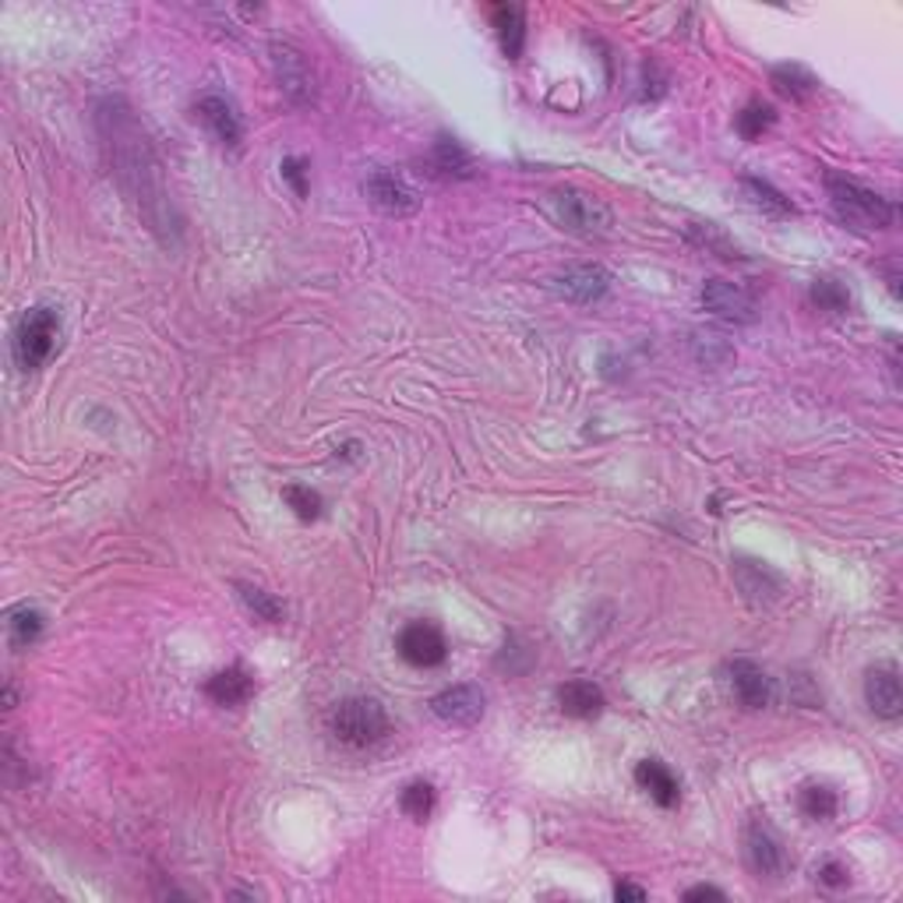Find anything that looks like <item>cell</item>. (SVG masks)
Segmentation results:
<instances>
[{
    "label": "cell",
    "instance_id": "obj_1",
    "mask_svg": "<svg viewBox=\"0 0 903 903\" xmlns=\"http://www.w3.org/2000/svg\"><path fill=\"white\" fill-rule=\"evenodd\" d=\"M96 131L103 142L110 174L124 198L135 205L138 220L156 233L163 247L180 244V215L174 205L170 183H166L163 163L148 142L145 127L138 124L135 110L124 99H103L96 107Z\"/></svg>",
    "mask_w": 903,
    "mask_h": 903
},
{
    "label": "cell",
    "instance_id": "obj_2",
    "mask_svg": "<svg viewBox=\"0 0 903 903\" xmlns=\"http://www.w3.org/2000/svg\"><path fill=\"white\" fill-rule=\"evenodd\" d=\"M826 191H829V202H833L836 215H840L847 226L872 233V230H885L893 223V205L858 180H850L844 174H829Z\"/></svg>",
    "mask_w": 903,
    "mask_h": 903
},
{
    "label": "cell",
    "instance_id": "obj_3",
    "mask_svg": "<svg viewBox=\"0 0 903 903\" xmlns=\"http://www.w3.org/2000/svg\"><path fill=\"white\" fill-rule=\"evenodd\" d=\"M550 215H555V223L568 233H576V237H607L611 226H614V212L607 209V202H600V198L579 191V188H558L550 191Z\"/></svg>",
    "mask_w": 903,
    "mask_h": 903
},
{
    "label": "cell",
    "instance_id": "obj_4",
    "mask_svg": "<svg viewBox=\"0 0 903 903\" xmlns=\"http://www.w3.org/2000/svg\"><path fill=\"white\" fill-rule=\"evenodd\" d=\"M57 343H60V314L54 308H32L19 317L11 349L22 371H40V367L54 357Z\"/></svg>",
    "mask_w": 903,
    "mask_h": 903
},
{
    "label": "cell",
    "instance_id": "obj_5",
    "mask_svg": "<svg viewBox=\"0 0 903 903\" xmlns=\"http://www.w3.org/2000/svg\"><path fill=\"white\" fill-rule=\"evenodd\" d=\"M332 734L349 748H367L389 734V713L371 695H354L332 713Z\"/></svg>",
    "mask_w": 903,
    "mask_h": 903
},
{
    "label": "cell",
    "instance_id": "obj_6",
    "mask_svg": "<svg viewBox=\"0 0 903 903\" xmlns=\"http://www.w3.org/2000/svg\"><path fill=\"white\" fill-rule=\"evenodd\" d=\"M269 60H272V75L279 81L282 96H287L293 107H311L317 99V78H314L311 60L300 54L293 43H272Z\"/></svg>",
    "mask_w": 903,
    "mask_h": 903
},
{
    "label": "cell",
    "instance_id": "obj_7",
    "mask_svg": "<svg viewBox=\"0 0 903 903\" xmlns=\"http://www.w3.org/2000/svg\"><path fill=\"white\" fill-rule=\"evenodd\" d=\"M702 308L721 317V322H731V325H751L756 322V314H759L751 293L742 290L738 282H727V279H710L706 287H702Z\"/></svg>",
    "mask_w": 903,
    "mask_h": 903
},
{
    "label": "cell",
    "instance_id": "obj_8",
    "mask_svg": "<svg viewBox=\"0 0 903 903\" xmlns=\"http://www.w3.org/2000/svg\"><path fill=\"white\" fill-rule=\"evenodd\" d=\"M364 194L378 212L384 215H410L421 209V198L410 188L403 177H395L392 170H371L364 180Z\"/></svg>",
    "mask_w": 903,
    "mask_h": 903
},
{
    "label": "cell",
    "instance_id": "obj_9",
    "mask_svg": "<svg viewBox=\"0 0 903 903\" xmlns=\"http://www.w3.org/2000/svg\"><path fill=\"white\" fill-rule=\"evenodd\" d=\"M611 290V272L604 265H568L565 272L555 276V293L572 300V304H597L600 297Z\"/></svg>",
    "mask_w": 903,
    "mask_h": 903
},
{
    "label": "cell",
    "instance_id": "obj_10",
    "mask_svg": "<svg viewBox=\"0 0 903 903\" xmlns=\"http://www.w3.org/2000/svg\"><path fill=\"white\" fill-rule=\"evenodd\" d=\"M745 847H748V861L751 868L762 876V879H783L788 876V868H791V858H788V850H783L780 844V836L769 829L766 823H751L748 826V836H745Z\"/></svg>",
    "mask_w": 903,
    "mask_h": 903
},
{
    "label": "cell",
    "instance_id": "obj_11",
    "mask_svg": "<svg viewBox=\"0 0 903 903\" xmlns=\"http://www.w3.org/2000/svg\"><path fill=\"white\" fill-rule=\"evenodd\" d=\"M399 657L413 667H438L448 657V643L442 628L431 622H413L399 632Z\"/></svg>",
    "mask_w": 903,
    "mask_h": 903
},
{
    "label": "cell",
    "instance_id": "obj_12",
    "mask_svg": "<svg viewBox=\"0 0 903 903\" xmlns=\"http://www.w3.org/2000/svg\"><path fill=\"white\" fill-rule=\"evenodd\" d=\"M483 692L477 684H456V689H445L442 695L431 699V710L442 724L452 727H473L483 716Z\"/></svg>",
    "mask_w": 903,
    "mask_h": 903
},
{
    "label": "cell",
    "instance_id": "obj_13",
    "mask_svg": "<svg viewBox=\"0 0 903 903\" xmlns=\"http://www.w3.org/2000/svg\"><path fill=\"white\" fill-rule=\"evenodd\" d=\"M865 699L876 716H882V721H896L903 713V684H900L896 664H876L872 671L865 675Z\"/></svg>",
    "mask_w": 903,
    "mask_h": 903
},
{
    "label": "cell",
    "instance_id": "obj_14",
    "mask_svg": "<svg viewBox=\"0 0 903 903\" xmlns=\"http://www.w3.org/2000/svg\"><path fill=\"white\" fill-rule=\"evenodd\" d=\"M727 681H731L734 699H738L745 710H762V706H769V699H773V681H769V675L751 660L727 664Z\"/></svg>",
    "mask_w": 903,
    "mask_h": 903
},
{
    "label": "cell",
    "instance_id": "obj_15",
    "mask_svg": "<svg viewBox=\"0 0 903 903\" xmlns=\"http://www.w3.org/2000/svg\"><path fill=\"white\" fill-rule=\"evenodd\" d=\"M194 113H198V121H202L223 145H241V138H244V121H241L237 107H233L226 96H215V92L202 96V99L194 103Z\"/></svg>",
    "mask_w": 903,
    "mask_h": 903
},
{
    "label": "cell",
    "instance_id": "obj_16",
    "mask_svg": "<svg viewBox=\"0 0 903 903\" xmlns=\"http://www.w3.org/2000/svg\"><path fill=\"white\" fill-rule=\"evenodd\" d=\"M427 166H431V174H438L445 180H470L477 174L473 156L466 153V148L456 138H448V135H442L438 142L431 145Z\"/></svg>",
    "mask_w": 903,
    "mask_h": 903
},
{
    "label": "cell",
    "instance_id": "obj_17",
    "mask_svg": "<svg viewBox=\"0 0 903 903\" xmlns=\"http://www.w3.org/2000/svg\"><path fill=\"white\" fill-rule=\"evenodd\" d=\"M558 706H561L565 716H576V721H593V716L604 713V692H600V684H593L587 678L565 681L558 689Z\"/></svg>",
    "mask_w": 903,
    "mask_h": 903
},
{
    "label": "cell",
    "instance_id": "obj_18",
    "mask_svg": "<svg viewBox=\"0 0 903 903\" xmlns=\"http://www.w3.org/2000/svg\"><path fill=\"white\" fill-rule=\"evenodd\" d=\"M635 783L657 801L660 809H675L678 805V798H681V788H678V777L667 769L664 762L657 759H646L635 766Z\"/></svg>",
    "mask_w": 903,
    "mask_h": 903
},
{
    "label": "cell",
    "instance_id": "obj_19",
    "mask_svg": "<svg viewBox=\"0 0 903 903\" xmlns=\"http://www.w3.org/2000/svg\"><path fill=\"white\" fill-rule=\"evenodd\" d=\"M205 695L220 706H241L250 695H255V678H250L244 667H226V671H215L205 681Z\"/></svg>",
    "mask_w": 903,
    "mask_h": 903
},
{
    "label": "cell",
    "instance_id": "obj_20",
    "mask_svg": "<svg viewBox=\"0 0 903 903\" xmlns=\"http://www.w3.org/2000/svg\"><path fill=\"white\" fill-rule=\"evenodd\" d=\"M494 19V29H498V43L505 49L509 60H520L523 54V43H526V19H523V8L520 4H498L491 11Z\"/></svg>",
    "mask_w": 903,
    "mask_h": 903
},
{
    "label": "cell",
    "instance_id": "obj_21",
    "mask_svg": "<svg viewBox=\"0 0 903 903\" xmlns=\"http://www.w3.org/2000/svg\"><path fill=\"white\" fill-rule=\"evenodd\" d=\"M769 81H773V89L780 96L794 99V103H805L818 92V78L805 68V64H777L773 71H769Z\"/></svg>",
    "mask_w": 903,
    "mask_h": 903
},
{
    "label": "cell",
    "instance_id": "obj_22",
    "mask_svg": "<svg viewBox=\"0 0 903 903\" xmlns=\"http://www.w3.org/2000/svg\"><path fill=\"white\" fill-rule=\"evenodd\" d=\"M734 576H738V587L748 600H773L780 593V576L769 572L766 561H738L734 565Z\"/></svg>",
    "mask_w": 903,
    "mask_h": 903
},
{
    "label": "cell",
    "instance_id": "obj_23",
    "mask_svg": "<svg viewBox=\"0 0 903 903\" xmlns=\"http://www.w3.org/2000/svg\"><path fill=\"white\" fill-rule=\"evenodd\" d=\"M684 237H689L695 247L710 250V255L724 258V261H742V258H745V255H742V247L734 244L721 226H713V223H689V230H684Z\"/></svg>",
    "mask_w": 903,
    "mask_h": 903
},
{
    "label": "cell",
    "instance_id": "obj_24",
    "mask_svg": "<svg viewBox=\"0 0 903 903\" xmlns=\"http://www.w3.org/2000/svg\"><path fill=\"white\" fill-rule=\"evenodd\" d=\"M742 188L748 194V202L762 209L766 215H794V205H791V198L788 194H780L773 183H766L759 177H745L742 180Z\"/></svg>",
    "mask_w": 903,
    "mask_h": 903
},
{
    "label": "cell",
    "instance_id": "obj_25",
    "mask_svg": "<svg viewBox=\"0 0 903 903\" xmlns=\"http://www.w3.org/2000/svg\"><path fill=\"white\" fill-rule=\"evenodd\" d=\"M8 635H11V646H19V649L32 646L43 635V614L36 607H29V604L14 607L8 614Z\"/></svg>",
    "mask_w": 903,
    "mask_h": 903
},
{
    "label": "cell",
    "instance_id": "obj_26",
    "mask_svg": "<svg viewBox=\"0 0 903 903\" xmlns=\"http://www.w3.org/2000/svg\"><path fill=\"white\" fill-rule=\"evenodd\" d=\"M237 593H241V600H244V607H247L250 614H255L258 622L279 625V622H282V614H287L272 593H265V590H258V587H250V582H237Z\"/></svg>",
    "mask_w": 903,
    "mask_h": 903
},
{
    "label": "cell",
    "instance_id": "obj_27",
    "mask_svg": "<svg viewBox=\"0 0 903 903\" xmlns=\"http://www.w3.org/2000/svg\"><path fill=\"white\" fill-rule=\"evenodd\" d=\"M812 300L823 311H833V314H844L850 308V293L840 279H829V276H818L812 282Z\"/></svg>",
    "mask_w": 903,
    "mask_h": 903
},
{
    "label": "cell",
    "instance_id": "obj_28",
    "mask_svg": "<svg viewBox=\"0 0 903 903\" xmlns=\"http://www.w3.org/2000/svg\"><path fill=\"white\" fill-rule=\"evenodd\" d=\"M801 812L815 818V823H826V818L836 815V794L823 788V783H809V788L801 791Z\"/></svg>",
    "mask_w": 903,
    "mask_h": 903
},
{
    "label": "cell",
    "instance_id": "obj_29",
    "mask_svg": "<svg viewBox=\"0 0 903 903\" xmlns=\"http://www.w3.org/2000/svg\"><path fill=\"white\" fill-rule=\"evenodd\" d=\"M773 121H777L773 107H766V103H748V107L738 113V131H742V138L756 142V138H762V131L773 127Z\"/></svg>",
    "mask_w": 903,
    "mask_h": 903
},
{
    "label": "cell",
    "instance_id": "obj_30",
    "mask_svg": "<svg viewBox=\"0 0 903 903\" xmlns=\"http://www.w3.org/2000/svg\"><path fill=\"white\" fill-rule=\"evenodd\" d=\"M399 809H403L410 818H416V823H424V818L431 815V809H434V788L424 780L410 783V788L403 791V798H399Z\"/></svg>",
    "mask_w": 903,
    "mask_h": 903
},
{
    "label": "cell",
    "instance_id": "obj_31",
    "mask_svg": "<svg viewBox=\"0 0 903 903\" xmlns=\"http://www.w3.org/2000/svg\"><path fill=\"white\" fill-rule=\"evenodd\" d=\"M282 498H287V505L300 515V520H317V515H322V498H317L311 488H304V483H287V488H282Z\"/></svg>",
    "mask_w": 903,
    "mask_h": 903
},
{
    "label": "cell",
    "instance_id": "obj_32",
    "mask_svg": "<svg viewBox=\"0 0 903 903\" xmlns=\"http://www.w3.org/2000/svg\"><path fill=\"white\" fill-rule=\"evenodd\" d=\"M282 177L290 180V188L304 198L308 194V163L300 159V156H290V159H282Z\"/></svg>",
    "mask_w": 903,
    "mask_h": 903
},
{
    "label": "cell",
    "instance_id": "obj_33",
    "mask_svg": "<svg viewBox=\"0 0 903 903\" xmlns=\"http://www.w3.org/2000/svg\"><path fill=\"white\" fill-rule=\"evenodd\" d=\"M818 882L823 885H833V890H840V885H847V868L840 865V861H826V865H818Z\"/></svg>",
    "mask_w": 903,
    "mask_h": 903
},
{
    "label": "cell",
    "instance_id": "obj_34",
    "mask_svg": "<svg viewBox=\"0 0 903 903\" xmlns=\"http://www.w3.org/2000/svg\"><path fill=\"white\" fill-rule=\"evenodd\" d=\"M614 896L617 900H646V890H643V885H632V882H617L614 885Z\"/></svg>",
    "mask_w": 903,
    "mask_h": 903
},
{
    "label": "cell",
    "instance_id": "obj_35",
    "mask_svg": "<svg viewBox=\"0 0 903 903\" xmlns=\"http://www.w3.org/2000/svg\"><path fill=\"white\" fill-rule=\"evenodd\" d=\"M684 900H724V893L716 890V885H692V890L684 893Z\"/></svg>",
    "mask_w": 903,
    "mask_h": 903
}]
</instances>
